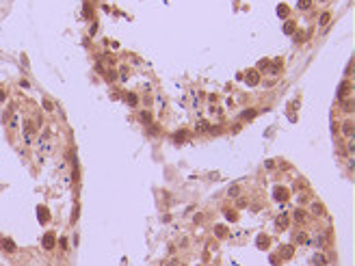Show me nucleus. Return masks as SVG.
<instances>
[{
  "label": "nucleus",
  "instance_id": "17",
  "mask_svg": "<svg viewBox=\"0 0 355 266\" xmlns=\"http://www.w3.org/2000/svg\"><path fill=\"white\" fill-rule=\"evenodd\" d=\"M238 190H240V184H232V188L227 190V195H230V197H234V195H238Z\"/></svg>",
  "mask_w": 355,
  "mask_h": 266
},
{
  "label": "nucleus",
  "instance_id": "8",
  "mask_svg": "<svg viewBox=\"0 0 355 266\" xmlns=\"http://www.w3.org/2000/svg\"><path fill=\"white\" fill-rule=\"evenodd\" d=\"M312 212H314V214H318V216H323V214H325V208H323V204L314 201V204H312Z\"/></svg>",
  "mask_w": 355,
  "mask_h": 266
},
{
  "label": "nucleus",
  "instance_id": "24",
  "mask_svg": "<svg viewBox=\"0 0 355 266\" xmlns=\"http://www.w3.org/2000/svg\"><path fill=\"white\" fill-rule=\"evenodd\" d=\"M136 102H139V100H136V95H132V93H128V104H136Z\"/></svg>",
  "mask_w": 355,
  "mask_h": 266
},
{
  "label": "nucleus",
  "instance_id": "1",
  "mask_svg": "<svg viewBox=\"0 0 355 266\" xmlns=\"http://www.w3.org/2000/svg\"><path fill=\"white\" fill-rule=\"evenodd\" d=\"M245 80H247V85L256 87L258 82H260V74H258V69H249L247 74H245Z\"/></svg>",
  "mask_w": 355,
  "mask_h": 266
},
{
  "label": "nucleus",
  "instance_id": "29",
  "mask_svg": "<svg viewBox=\"0 0 355 266\" xmlns=\"http://www.w3.org/2000/svg\"><path fill=\"white\" fill-rule=\"evenodd\" d=\"M227 218H230V221H234V218H236V212H232V210H230V212H227Z\"/></svg>",
  "mask_w": 355,
  "mask_h": 266
},
{
  "label": "nucleus",
  "instance_id": "22",
  "mask_svg": "<svg viewBox=\"0 0 355 266\" xmlns=\"http://www.w3.org/2000/svg\"><path fill=\"white\" fill-rule=\"evenodd\" d=\"M297 242H307V234H297Z\"/></svg>",
  "mask_w": 355,
  "mask_h": 266
},
{
  "label": "nucleus",
  "instance_id": "11",
  "mask_svg": "<svg viewBox=\"0 0 355 266\" xmlns=\"http://www.w3.org/2000/svg\"><path fill=\"white\" fill-rule=\"evenodd\" d=\"M269 244H271V240L266 236H260V240H258V247L260 249H269Z\"/></svg>",
  "mask_w": 355,
  "mask_h": 266
},
{
  "label": "nucleus",
  "instance_id": "12",
  "mask_svg": "<svg viewBox=\"0 0 355 266\" xmlns=\"http://www.w3.org/2000/svg\"><path fill=\"white\" fill-rule=\"evenodd\" d=\"M2 249L4 251H15V244L11 240H7V238H2Z\"/></svg>",
  "mask_w": 355,
  "mask_h": 266
},
{
  "label": "nucleus",
  "instance_id": "5",
  "mask_svg": "<svg viewBox=\"0 0 355 266\" xmlns=\"http://www.w3.org/2000/svg\"><path fill=\"white\" fill-rule=\"evenodd\" d=\"M292 253H295L292 244H286V247H281V249H279V255H281V258H292Z\"/></svg>",
  "mask_w": 355,
  "mask_h": 266
},
{
  "label": "nucleus",
  "instance_id": "6",
  "mask_svg": "<svg viewBox=\"0 0 355 266\" xmlns=\"http://www.w3.org/2000/svg\"><path fill=\"white\" fill-rule=\"evenodd\" d=\"M312 264H314V266H325V264H327V258H325L323 253H316L314 258H312Z\"/></svg>",
  "mask_w": 355,
  "mask_h": 266
},
{
  "label": "nucleus",
  "instance_id": "9",
  "mask_svg": "<svg viewBox=\"0 0 355 266\" xmlns=\"http://www.w3.org/2000/svg\"><path fill=\"white\" fill-rule=\"evenodd\" d=\"M214 234H217V238H225V236H227V229H225L223 225H217V227H214Z\"/></svg>",
  "mask_w": 355,
  "mask_h": 266
},
{
  "label": "nucleus",
  "instance_id": "25",
  "mask_svg": "<svg viewBox=\"0 0 355 266\" xmlns=\"http://www.w3.org/2000/svg\"><path fill=\"white\" fill-rule=\"evenodd\" d=\"M329 17H331L329 13H323V15H321V24H327V22H329Z\"/></svg>",
  "mask_w": 355,
  "mask_h": 266
},
{
  "label": "nucleus",
  "instance_id": "15",
  "mask_svg": "<svg viewBox=\"0 0 355 266\" xmlns=\"http://www.w3.org/2000/svg\"><path fill=\"white\" fill-rule=\"evenodd\" d=\"M310 4H312V0H299V2H297V7L301 9V11H305V9H310Z\"/></svg>",
  "mask_w": 355,
  "mask_h": 266
},
{
  "label": "nucleus",
  "instance_id": "13",
  "mask_svg": "<svg viewBox=\"0 0 355 266\" xmlns=\"http://www.w3.org/2000/svg\"><path fill=\"white\" fill-rule=\"evenodd\" d=\"M173 141H176V143H184V141H186V132H184V130H180V132H176V136H173Z\"/></svg>",
  "mask_w": 355,
  "mask_h": 266
},
{
  "label": "nucleus",
  "instance_id": "7",
  "mask_svg": "<svg viewBox=\"0 0 355 266\" xmlns=\"http://www.w3.org/2000/svg\"><path fill=\"white\" fill-rule=\"evenodd\" d=\"M305 212H303V210H295V214H292V218H295V221L297 223H305Z\"/></svg>",
  "mask_w": 355,
  "mask_h": 266
},
{
  "label": "nucleus",
  "instance_id": "18",
  "mask_svg": "<svg viewBox=\"0 0 355 266\" xmlns=\"http://www.w3.org/2000/svg\"><path fill=\"white\" fill-rule=\"evenodd\" d=\"M37 212H39V221L45 223V218H48V210H45V208H39Z\"/></svg>",
  "mask_w": 355,
  "mask_h": 266
},
{
  "label": "nucleus",
  "instance_id": "3",
  "mask_svg": "<svg viewBox=\"0 0 355 266\" xmlns=\"http://www.w3.org/2000/svg\"><path fill=\"white\" fill-rule=\"evenodd\" d=\"M342 134L344 136H353V121L351 119H347V121L342 123Z\"/></svg>",
  "mask_w": 355,
  "mask_h": 266
},
{
  "label": "nucleus",
  "instance_id": "20",
  "mask_svg": "<svg viewBox=\"0 0 355 266\" xmlns=\"http://www.w3.org/2000/svg\"><path fill=\"white\" fill-rule=\"evenodd\" d=\"M340 106H342V108H344L347 113H351V111H353V102H351V100H347V102H342Z\"/></svg>",
  "mask_w": 355,
  "mask_h": 266
},
{
  "label": "nucleus",
  "instance_id": "26",
  "mask_svg": "<svg viewBox=\"0 0 355 266\" xmlns=\"http://www.w3.org/2000/svg\"><path fill=\"white\" fill-rule=\"evenodd\" d=\"M303 39H305L303 33H297V35H295V41H303Z\"/></svg>",
  "mask_w": 355,
  "mask_h": 266
},
{
  "label": "nucleus",
  "instance_id": "27",
  "mask_svg": "<svg viewBox=\"0 0 355 266\" xmlns=\"http://www.w3.org/2000/svg\"><path fill=\"white\" fill-rule=\"evenodd\" d=\"M236 206H238V208H245V206H247V199H238V204H236Z\"/></svg>",
  "mask_w": 355,
  "mask_h": 266
},
{
  "label": "nucleus",
  "instance_id": "28",
  "mask_svg": "<svg viewBox=\"0 0 355 266\" xmlns=\"http://www.w3.org/2000/svg\"><path fill=\"white\" fill-rule=\"evenodd\" d=\"M266 65H269V61H266V59H264V61H260V65H258V67H260V69H264V67H266Z\"/></svg>",
  "mask_w": 355,
  "mask_h": 266
},
{
  "label": "nucleus",
  "instance_id": "19",
  "mask_svg": "<svg viewBox=\"0 0 355 266\" xmlns=\"http://www.w3.org/2000/svg\"><path fill=\"white\" fill-rule=\"evenodd\" d=\"M284 33L292 35V33H295V24H292V22H286V26H284Z\"/></svg>",
  "mask_w": 355,
  "mask_h": 266
},
{
  "label": "nucleus",
  "instance_id": "4",
  "mask_svg": "<svg viewBox=\"0 0 355 266\" xmlns=\"http://www.w3.org/2000/svg\"><path fill=\"white\" fill-rule=\"evenodd\" d=\"M41 244H43V249H52V247H54V236H52V234H45L43 240H41Z\"/></svg>",
  "mask_w": 355,
  "mask_h": 266
},
{
  "label": "nucleus",
  "instance_id": "16",
  "mask_svg": "<svg viewBox=\"0 0 355 266\" xmlns=\"http://www.w3.org/2000/svg\"><path fill=\"white\" fill-rule=\"evenodd\" d=\"M277 15H279V17H286V15H288V7H286V4H279V7H277Z\"/></svg>",
  "mask_w": 355,
  "mask_h": 266
},
{
  "label": "nucleus",
  "instance_id": "10",
  "mask_svg": "<svg viewBox=\"0 0 355 266\" xmlns=\"http://www.w3.org/2000/svg\"><path fill=\"white\" fill-rule=\"evenodd\" d=\"M256 115H258V113L253 111V108H249V111H243V113H240V119H253Z\"/></svg>",
  "mask_w": 355,
  "mask_h": 266
},
{
  "label": "nucleus",
  "instance_id": "21",
  "mask_svg": "<svg viewBox=\"0 0 355 266\" xmlns=\"http://www.w3.org/2000/svg\"><path fill=\"white\" fill-rule=\"evenodd\" d=\"M141 121H143V123H150V121H152V115H150V113H143V115H141Z\"/></svg>",
  "mask_w": 355,
  "mask_h": 266
},
{
  "label": "nucleus",
  "instance_id": "2",
  "mask_svg": "<svg viewBox=\"0 0 355 266\" xmlns=\"http://www.w3.org/2000/svg\"><path fill=\"white\" fill-rule=\"evenodd\" d=\"M273 195H275V199H277V201H286V199H288V190H286V188H281V186H277Z\"/></svg>",
  "mask_w": 355,
  "mask_h": 266
},
{
  "label": "nucleus",
  "instance_id": "14",
  "mask_svg": "<svg viewBox=\"0 0 355 266\" xmlns=\"http://www.w3.org/2000/svg\"><path fill=\"white\" fill-rule=\"evenodd\" d=\"M288 227V216H279V221H277V229H286Z\"/></svg>",
  "mask_w": 355,
  "mask_h": 266
},
{
  "label": "nucleus",
  "instance_id": "23",
  "mask_svg": "<svg viewBox=\"0 0 355 266\" xmlns=\"http://www.w3.org/2000/svg\"><path fill=\"white\" fill-rule=\"evenodd\" d=\"M197 130H199V132H206V130H208V123L199 121V123H197Z\"/></svg>",
  "mask_w": 355,
  "mask_h": 266
}]
</instances>
